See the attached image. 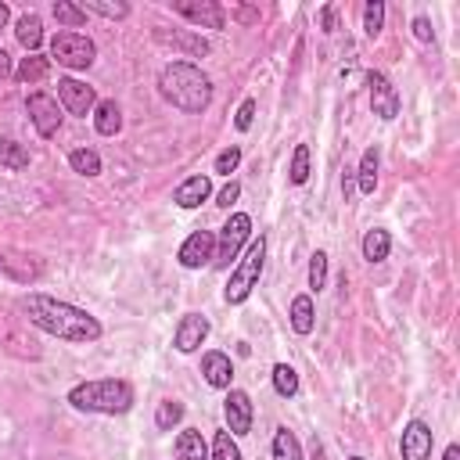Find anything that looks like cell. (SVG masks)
I'll use <instances>...</instances> for the list:
<instances>
[{
  "label": "cell",
  "mask_w": 460,
  "mask_h": 460,
  "mask_svg": "<svg viewBox=\"0 0 460 460\" xmlns=\"http://www.w3.org/2000/svg\"><path fill=\"white\" fill-rule=\"evenodd\" d=\"M18 309L25 313V320L50 334V338H61V341H75V345H86V341H97L104 334L101 320L90 316L86 309L72 305V302H61V298H50V295H40V291H29L25 298H18Z\"/></svg>",
  "instance_id": "6da1fadb"
},
{
  "label": "cell",
  "mask_w": 460,
  "mask_h": 460,
  "mask_svg": "<svg viewBox=\"0 0 460 460\" xmlns=\"http://www.w3.org/2000/svg\"><path fill=\"white\" fill-rule=\"evenodd\" d=\"M158 93L165 104L187 115H201L212 104V79L194 61H169L158 72Z\"/></svg>",
  "instance_id": "7a4b0ae2"
},
{
  "label": "cell",
  "mask_w": 460,
  "mask_h": 460,
  "mask_svg": "<svg viewBox=\"0 0 460 460\" xmlns=\"http://www.w3.org/2000/svg\"><path fill=\"white\" fill-rule=\"evenodd\" d=\"M68 406L79 413H126L133 406V385L122 377H97V381H79L68 392Z\"/></svg>",
  "instance_id": "3957f363"
},
{
  "label": "cell",
  "mask_w": 460,
  "mask_h": 460,
  "mask_svg": "<svg viewBox=\"0 0 460 460\" xmlns=\"http://www.w3.org/2000/svg\"><path fill=\"white\" fill-rule=\"evenodd\" d=\"M0 349L14 359H25V363H36L43 356L36 327L18 309V298H7V295H0Z\"/></svg>",
  "instance_id": "277c9868"
},
{
  "label": "cell",
  "mask_w": 460,
  "mask_h": 460,
  "mask_svg": "<svg viewBox=\"0 0 460 460\" xmlns=\"http://www.w3.org/2000/svg\"><path fill=\"white\" fill-rule=\"evenodd\" d=\"M262 262H266V237L259 234V237L248 244L244 259L234 266L230 280H226V291H223V298H226L230 305H241V302L252 295V288H255V284H259V277H262Z\"/></svg>",
  "instance_id": "5b68a950"
},
{
  "label": "cell",
  "mask_w": 460,
  "mask_h": 460,
  "mask_svg": "<svg viewBox=\"0 0 460 460\" xmlns=\"http://www.w3.org/2000/svg\"><path fill=\"white\" fill-rule=\"evenodd\" d=\"M50 58L65 68H90L93 58H97V47L90 36L83 32H72V29H61L50 36Z\"/></svg>",
  "instance_id": "8992f818"
},
{
  "label": "cell",
  "mask_w": 460,
  "mask_h": 460,
  "mask_svg": "<svg viewBox=\"0 0 460 460\" xmlns=\"http://www.w3.org/2000/svg\"><path fill=\"white\" fill-rule=\"evenodd\" d=\"M248 237H252V216H248V212H234V216L223 223L219 237H216L212 266H216V270H226L230 259H237V252H241V244H244Z\"/></svg>",
  "instance_id": "52a82bcc"
},
{
  "label": "cell",
  "mask_w": 460,
  "mask_h": 460,
  "mask_svg": "<svg viewBox=\"0 0 460 460\" xmlns=\"http://www.w3.org/2000/svg\"><path fill=\"white\" fill-rule=\"evenodd\" d=\"M25 111H29V122L36 126V133L43 137V140H50L54 133H58V126H61V104L50 97V93H29L25 97Z\"/></svg>",
  "instance_id": "ba28073f"
},
{
  "label": "cell",
  "mask_w": 460,
  "mask_h": 460,
  "mask_svg": "<svg viewBox=\"0 0 460 460\" xmlns=\"http://www.w3.org/2000/svg\"><path fill=\"white\" fill-rule=\"evenodd\" d=\"M0 273L14 284H36L43 277V262L18 248H0Z\"/></svg>",
  "instance_id": "9c48e42d"
},
{
  "label": "cell",
  "mask_w": 460,
  "mask_h": 460,
  "mask_svg": "<svg viewBox=\"0 0 460 460\" xmlns=\"http://www.w3.org/2000/svg\"><path fill=\"white\" fill-rule=\"evenodd\" d=\"M172 11L198 29H223L226 25V11L216 0H172Z\"/></svg>",
  "instance_id": "30bf717a"
},
{
  "label": "cell",
  "mask_w": 460,
  "mask_h": 460,
  "mask_svg": "<svg viewBox=\"0 0 460 460\" xmlns=\"http://www.w3.org/2000/svg\"><path fill=\"white\" fill-rule=\"evenodd\" d=\"M367 86H370V108H374V115L377 119H385V122H392L395 115H399V90L392 86V79L385 75V72H367Z\"/></svg>",
  "instance_id": "8fae6325"
},
{
  "label": "cell",
  "mask_w": 460,
  "mask_h": 460,
  "mask_svg": "<svg viewBox=\"0 0 460 460\" xmlns=\"http://www.w3.org/2000/svg\"><path fill=\"white\" fill-rule=\"evenodd\" d=\"M58 104L72 115H90L97 108V93H93V86L65 75V79H58Z\"/></svg>",
  "instance_id": "7c38bea8"
},
{
  "label": "cell",
  "mask_w": 460,
  "mask_h": 460,
  "mask_svg": "<svg viewBox=\"0 0 460 460\" xmlns=\"http://www.w3.org/2000/svg\"><path fill=\"white\" fill-rule=\"evenodd\" d=\"M212 255H216V234L212 230H194L180 244V252H176V259H180L183 270H201V266L212 262Z\"/></svg>",
  "instance_id": "4fadbf2b"
},
{
  "label": "cell",
  "mask_w": 460,
  "mask_h": 460,
  "mask_svg": "<svg viewBox=\"0 0 460 460\" xmlns=\"http://www.w3.org/2000/svg\"><path fill=\"white\" fill-rule=\"evenodd\" d=\"M431 446H435V431L424 420H410L402 428V438H399L402 460H428L431 456Z\"/></svg>",
  "instance_id": "5bb4252c"
},
{
  "label": "cell",
  "mask_w": 460,
  "mask_h": 460,
  "mask_svg": "<svg viewBox=\"0 0 460 460\" xmlns=\"http://www.w3.org/2000/svg\"><path fill=\"white\" fill-rule=\"evenodd\" d=\"M223 413H226V431L230 435H248L252 431V399H248V392H241V388H230L226 392V399H223Z\"/></svg>",
  "instance_id": "9a60e30c"
},
{
  "label": "cell",
  "mask_w": 460,
  "mask_h": 460,
  "mask_svg": "<svg viewBox=\"0 0 460 460\" xmlns=\"http://www.w3.org/2000/svg\"><path fill=\"white\" fill-rule=\"evenodd\" d=\"M205 338H208V320H205L201 313H187V316H180L176 334H172L176 352H194V349L205 345Z\"/></svg>",
  "instance_id": "2e32d148"
},
{
  "label": "cell",
  "mask_w": 460,
  "mask_h": 460,
  "mask_svg": "<svg viewBox=\"0 0 460 460\" xmlns=\"http://www.w3.org/2000/svg\"><path fill=\"white\" fill-rule=\"evenodd\" d=\"M208 194H212V180H208V176H187V180L172 190V201H176L180 208H198Z\"/></svg>",
  "instance_id": "e0dca14e"
},
{
  "label": "cell",
  "mask_w": 460,
  "mask_h": 460,
  "mask_svg": "<svg viewBox=\"0 0 460 460\" xmlns=\"http://www.w3.org/2000/svg\"><path fill=\"white\" fill-rule=\"evenodd\" d=\"M201 374L212 388H230V377H234V363L226 352H205L201 356Z\"/></svg>",
  "instance_id": "ac0fdd59"
},
{
  "label": "cell",
  "mask_w": 460,
  "mask_h": 460,
  "mask_svg": "<svg viewBox=\"0 0 460 460\" xmlns=\"http://www.w3.org/2000/svg\"><path fill=\"white\" fill-rule=\"evenodd\" d=\"M155 40H158L162 47H176V50H183V54H190V58H205V54H208V43H205L201 36H190V32L155 29Z\"/></svg>",
  "instance_id": "d6986e66"
},
{
  "label": "cell",
  "mask_w": 460,
  "mask_h": 460,
  "mask_svg": "<svg viewBox=\"0 0 460 460\" xmlns=\"http://www.w3.org/2000/svg\"><path fill=\"white\" fill-rule=\"evenodd\" d=\"M93 129L101 137H115L122 129V108H119V101H111V97L97 101V108H93Z\"/></svg>",
  "instance_id": "ffe728a7"
},
{
  "label": "cell",
  "mask_w": 460,
  "mask_h": 460,
  "mask_svg": "<svg viewBox=\"0 0 460 460\" xmlns=\"http://www.w3.org/2000/svg\"><path fill=\"white\" fill-rule=\"evenodd\" d=\"M14 36H18V43H22L29 54H36L40 43H43V22H40V14H22V18L14 22Z\"/></svg>",
  "instance_id": "44dd1931"
},
{
  "label": "cell",
  "mask_w": 460,
  "mask_h": 460,
  "mask_svg": "<svg viewBox=\"0 0 460 460\" xmlns=\"http://www.w3.org/2000/svg\"><path fill=\"white\" fill-rule=\"evenodd\" d=\"M291 331L295 334H309L316 327V309H313V298L309 295H295L291 298Z\"/></svg>",
  "instance_id": "7402d4cb"
},
{
  "label": "cell",
  "mask_w": 460,
  "mask_h": 460,
  "mask_svg": "<svg viewBox=\"0 0 460 460\" xmlns=\"http://www.w3.org/2000/svg\"><path fill=\"white\" fill-rule=\"evenodd\" d=\"M176 460H208V446H205L201 431L183 428L176 435Z\"/></svg>",
  "instance_id": "603a6c76"
},
{
  "label": "cell",
  "mask_w": 460,
  "mask_h": 460,
  "mask_svg": "<svg viewBox=\"0 0 460 460\" xmlns=\"http://www.w3.org/2000/svg\"><path fill=\"white\" fill-rule=\"evenodd\" d=\"M50 75V58H43V54H29V58H22V65L14 68V79L18 83H43Z\"/></svg>",
  "instance_id": "cb8c5ba5"
},
{
  "label": "cell",
  "mask_w": 460,
  "mask_h": 460,
  "mask_svg": "<svg viewBox=\"0 0 460 460\" xmlns=\"http://www.w3.org/2000/svg\"><path fill=\"white\" fill-rule=\"evenodd\" d=\"M356 183H359V194H374V187H377V147L363 151L359 169H356Z\"/></svg>",
  "instance_id": "d4e9b609"
},
{
  "label": "cell",
  "mask_w": 460,
  "mask_h": 460,
  "mask_svg": "<svg viewBox=\"0 0 460 460\" xmlns=\"http://www.w3.org/2000/svg\"><path fill=\"white\" fill-rule=\"evenodd\" d=\"M388 252H392L388 230H367L363 234V259L367 262H381V259H388Z\"/></svg>",
  "instance_id": "484cf974"
},
{
  "label": "cell",
  "mask_w": 460,
  "mask_h": 460,
  "mask_svg": "<svg viewBox=\"0 0 460 460\" xmlns=\"http://www.w3.org/2000/svg\"><path fill=\"white\" fill-rule=\"evenodd\" d=\"M68 165H72V172H79V176H97V172H101V155H97L93 147H75V151L68 155Z\"/></svg>",
  "instance_id": "4316f807"
},
{
  "label": "cell",
  "mask_w": 460,
  "mask_h": 460,
  "mask_svg": "<svg viewBox=\"0 0 460 460\" xmlns=\"http://www.w3.org/2000/svg\"><path fill=\"white\" fill-rule=\"evenodd\" d=\"M0 165H4V169H11V172H18V169H25V165H29V151H25L18 140L4 137V140H0Z\"/></svg>",
  "instance_id": "83f0119b"
},
{
  "label": "cell",
  "mask_w": 460,
  "mask_h": 460,
  "mask_svg": "<svg viewBox=\"0 0 460 460\" xmlns=\"http://www.w3.org/2000/svg\"><path fill=\"white\" fill-rule=\"evenodd\" d=\"M273 460H302V446H298L295 431L277 428V435H273Z\"/></svg>",
  "instance_id": "f1b7e54d"
},
{
  "label": "cell",
  "mask_w": 460,
  "mask_h": 460,
  "mask_svg": "<svg viewBox=\"0 0 460 460\" xmlns=\"http://www.w3.org/2000/svg\"><path fill=\"white\" fill-rule=\"evenodd\" d=\"M273 392H277L280 399L298 395V374H295V367H288V363H277V367H273Z\"/></svg>",
  "instance_id": "f546056e"
},
{
  "label": "cell",
  "mask_w": 460,
  "mask_h": 460,
  "mask_svg": "<svg viewBox=\"0 0 460 460\" xmlns=\"http://www.w3.org/2000/svg\"><path fill=\"white\" fill-rule=\"evenodd\" d=\"M180 420H183V402H176V399H162L158 410H155V428H158V431H172Z\"/></svg>",
  "instance_id": "4dcf8cb0"
},
{
  "label": "cell",
  "mask_w": 460,
  "mask_h": 460,
  "mask_svg": "<svg viewBox=\"0 0 460 460\" xmlns=\"http://www.w3.org/2000/svg\"><path fill=\"white\" fill-rule=\"evenodd\" d=\"M54 18H58L65 29H72V32L86 25V11L75 7V4H68V0H54Z\"/></svg>",
  "instance_id": "1f68e13d"
},
{
  "label": "cell",
  "mask_w": 460,
  "mask_h": 460,
  "mask_svg": "<svg viewBox=\"0 0 460 460\" xmlns=\"http://www.w3.org/2000/svg\"><path fill=\"white\" fill-rule=\"evenodd\" d=\"M208 460H241V449H237V442H234V435H230V431H216Z\"/></svg>",
  "instance_id": "d6a6232c"
},
{
  "label": "cell",
  "mask_w": 460,
  "mask_h": 460,
  "mask_svg": "<svg viewBox=\"0 0 460 460\" xmlns=\"http://www.w3.org/2000/svg\"><path fill=\"white\" fill-rule=\"evenodd\" d=\"M381 25H385V4L381 0H367L363 4V32L374 40L381 32Z\"/></svg>",
  "instance_id": "836d02e7"
},
{
  "label": "cell",
  "mask_w": 460,
  "mask_h": 460,
  "mask_svg": "<svg viewBox=\"0 0 460 460\" xmlns=\"http://www.w3.org/2000/svg\"><path fill=\"white\" fill-rule=\"evenodd\" d=\"M288 176H291L295 187L309 180V147L305 144H295V151H291V172Z\"/></svg>",
  "instance_id": "e575fe53"
},
{
  "label": "cell",
  "mask_w": 460,
  "mask_h": 460,
  "mask_svg": "<svg viewBox=\"0 0 460 460\" xmlns=\"http://www.w3.org/2000/svg\"><path fill=\"white\" fill-rule=\"evenodd\" d=\"M309 288L313 291L327 288V252H313L309 255Z\"/></svg>",
  "instance_id": "d590c367"
},
{
  "label": "cell",
  "mask_w": 460,
  "mask_h": 460,
  "mask_svg": "<svg viewBox=\"0 0 460 460\" xmlns=\"http://www.w3.org/2000/svg\"><path fill=\"white\" fill-rule=\"evenodd\" d=\"M237 165H241V147H237V144L223 147V151L216 155V162H212V169H216L219 176H230V172H234Z\"/></svg>",
  "instance_id": "8d00e7d4"
},
{
  "label": "cell",
  "mask_w": 460,
  "mask_h": 460,
  "mask_svg": "<svg viewBox=\"0 0 460 460\" xmlns=\"http://www.w3.org/2000/svg\"><path fill=\"white\" fill-rule=\"evenodd\" d=\"M83 11H93V14H104V18H126L129 14V4H108V0H86Z\"/></svg>",
  "instance_id": "74e56055"
},
{
  "label": "cell",
  "mask_w": 460,
  "mask_h": 460,
  "mask_svg": "<svg viewBox=\"0 0 460 460\" xmlns=\"http://www.w3.org/2000/svg\"><path fill=\"white\" fill-rule=\"evenodd\" d=\"M252 119H255V101L248 97V101H241V108H237V119H234V126L244 133V129H252Z\"/></svg>",
  "instance_id": "f35d334b"
},
{
  "label": "cell",
  "mask_w": 460,
  "mask_h": 460,
  "mask_svg": "<svg viewBox=\"0 0 460 460\" xmlns=\"http://www.w3.org/2000/svg\"><path fill=\"white\" fill-rule=\"evenodd\" d=\"M413 36L420 40V43H435V29H431V22L420 14V18H413Z\"/></svg>",
  "instance_id": "ab89813d"
},
{
  "label": "cell",
  "mask_w": 460,
  "mask_h": 460,
  "mask_svg": "<svg viewBox=\"0 0 460 460\" xmlns=\"http://www.w3.org/2000/svg\"><path fill=\"white\" fill-rule=\"evenodd\" d=\"M237 194H241V183L237 180H230L223 190H219V198H216V205H223V208H230L234 201H237Z\"/></svg>",
  "instance_id": "60d3db41"
},
{
  "label": "cell",
  "mask_w": 460,
  "mask_h": 460,
  "mask_svg": "<svg viewBox=\"0 0 460 460\" xmlns=\"http://www.w3.org/2000/svg\"><path fill=\"white\" fill-rule=\"evenodd\" d=\"M320 25H323V32H331L334 29V7L327 4V7H320Z\"/></svg>",
  "instance_id": "b9f144b4"
},
{
  "label": "cell",
  "mask_w": 460,
  "mask_h": 460,
  "mask_svg": "<svg viewBox=\"0 0 460 460\" xmlns=\"http://www.w3.org/2000/svg\"><path fill=\"white\" fill-rule=\"evenodd\" d=\"M7 75H14V68H11V58H7V50H0V79H7Z\"/></svg>",
  "instance_id": "7bdbcfd3"
},
{
  "label": "cell",
  "mask_w": 460,
  "mask_h": 460,
  "mask_svg": "<svg viewBox=\"0 0 460 460\" xmlns=\"http://www.w3.org/2000/svg\"><path fill=\"white\" fill-rule=\"evenodd\" d=\"M442 460H460V446H456V442H449V446H446V453H442Z\"/></svg>",
  "instance_id": "ee69618b"
},
{
  "label": "cell",
  "mask_w": 460,
  "mask_h": 460,
  "mask_svg": "<svg viewBox=\"0 0 460 460\" xmlns=\"http://www.w3.org/2000/svg\"><path fill=\"white\" fill-rule=\"evenodd\" d=\"M341 190H345V201L352 198V176H349V169H345V176H341Z\"/></svg>",
  "instance_id": "f6af8a7d"
},
{
  "label": "cell",
  "mask_w": 460,
  "mask_h": 460,
  "mask_svg": "<svg viewBox=\"0 0 460 460\" xmlns=\"http://www.w3.org/2000/svg\"><path fill=\"white\" fill-rule=\"evenodd\" d=\"M309 460H323V446L313 438V449H309Z\"/></svg>",
  "instance_id": "bcb514c9"
},
{
  "label": "cell",
  "mask_w": 460,
  "mask_h": 460,
  "mask_svg": "<svg viewBox=\"0 0 460 460\" xmlns=\"http://www.w3.org/2000/svg\"><path fill=\"white\" fill-rule=\"evenodd\" d=\"M237 18H241V22H255L259 14H255V11H248V7H241V11H237Z\"/></svg>",
  "instance_id": "7dc6e473"
},
{
  "label": "cell",
  "mask_w": 460,
  "mask_h": 460,
  "mask_svg": "<svg viewBox=\"0 0 460 460\" xmlns=\"http://www.w3.org/2000/svg\"><path fill=\"white\" fill-rule=\"evenodd\" d=\"M7 18H11V11H7V4H4V0H0V29H4V25H7Z\"/></svg>",
  "instance_id": "c3c4849f"
},
{
  "label": "cell",
  "mask_w": 460,
  "mask_h": 460,
  "mask_svg": "<svg viewBox=\"0 0 460 460\" xmlns=\"http://www.w3.org/2000/svg\"><path fill=\"white\" fill-rule=\"evenodd\" d=\"M349 460H363V456H349Z\"/></svg>",
  "instance_id": "681fc988"
}]
</instances>
